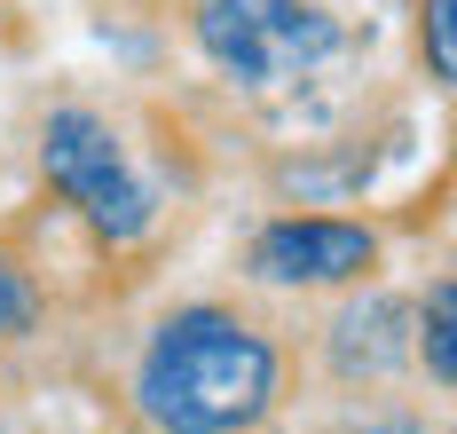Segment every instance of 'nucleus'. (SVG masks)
Masks as SVG:
<instances>
[{
	"mask_svg": "<svg viewBox=\"0 0 457 434\" xmlns=\"http://www.w3.org/2000/svg\"><path fill=\"white\" fill-rule=\"evenodd\" d=\"M418 32H426V71L450 88L457 79V0H426L418 8Z\"/></svg>",
	"mask_w": 457,
	"mask_h": 434,
	"instance_id": "7",
	"label": "nucleus"
},
{
	"mask_svg": "<svg viewBox=\"0 0 457 434\" xmlns=\"http://www.w3.org/2000/svg\"><path fill=\"white\" fill-rule=\"evenodd\" d=\"M197 48L237 88L276 96L339 55V16L323 0H197Z\"/></svg>",
	"mask_w": 457,
	"mask_h": 434,
	"instance_id": "2",
	"label": "nucleus"
},
{
	"mask_svg": "<svg viewBox=\"0 0 457 434\" xmlns=\"http://www.w3.org/2000/svg\"><path fill=\"white\" fill-rule=\"evenodd\" d=\"M32 324H40V292L24 285V269L0 253V339H24Z\"/></svg>",
	"mask_w": 457,
	"mask_h": 434,
	"instance_id": "8",
	"label": "nucleus"
},
{
	"mask_svg": "<svg viewBox=\"0 0 457 434\" xmlns=\"http://www.w3.org/2000/svg\"><path fill=\"white\" fill-rule=\"evenodd\" d=\"M395 316H403L395 300H370V308H355V316L339 324V371H347V380H363V371L378 380V371L403 355V332H386Z\"/></svg>",
	"mask_w": 457,
	"mask_h": 434,
	"instance_id": "5",
	"label": "nucleus"
},
{
	"mask_svg": "<svg viewBox=\"0 0 457 434\" xmlns=\"http://www.w3.org/2000/svg\"><path fill=\"white\" fill-rule=\"evenodd\" d=\"M418 347H426L434 387H457V277H434L426 308H418Z\"/></svg>",
	"mask_w": 457,
	"mask_h": 434,
	"instance_id": "6",
	"label": "nucleus"
},
{
	"mask_svg": "<svg viewBox=\"0 0 457 434\" xmlns=\"http://www.w3.org/2000/svg\"><path fill=\"white\" fill-rule=\"evenodd\" d=\"M245 269L261 285H284V292H323V285H355L378 269V238L363 221H331V213H292V221H269Z\"/></svg>",
	"mask_w": 457,
	"mask_h": 434,
	"instance_id": "4",
	"label": "nucleus"
},
{
	"mask_svg": "<svg viewBox=\"0 0 457 434\" xmlns=\"http://www.w3.org/2000/svg\"><path fill=\"white\" fill-rule=\"evenodd\" d=\"M276 347L237 308H174L135 371V403L158 434H245L276 411Z\"/></svg>",
	"mask_w": 457,
	"mask_h": 434,
	"instance_id": "1",
	"label": "nucleus"
},
{
	"mask_svg": "<svg viewBox=\"0 0 457 434\" xmlns=\"http://www.w3.org/2000/svg\"><path fill=\"white\" fill-rule=\"evenodd\" d=\"M40 166H47V182H55V197L111 245H135L142 230H150V213H158V205H150V182L135 174V158H127L119 127H111L103 111H79V103L47 111Z\"/></svg>",
	"mask_w": 457,
	"mask_h": 434,
	"instance_id": "3",
	"label": "nucleus"
}]
</instances>
